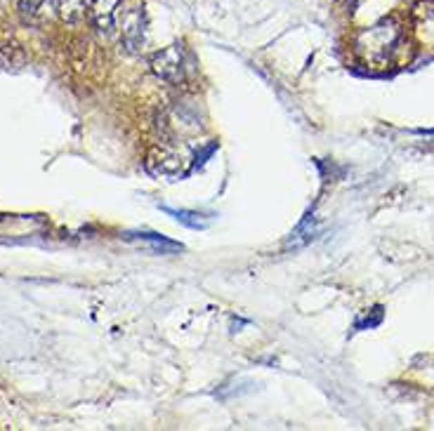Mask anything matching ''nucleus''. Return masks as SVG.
<instances>
[{
  "label": "nucleus",
  "mask_w": 434,
  "mask_h": 431,
  "mask_svg": "<svg viewBox=\"0 0 434 431\" xmlns=\"http://www.w3.org/2000/svg\"><path fill=\"white\" fill-rule=\"evenodd\" d=\"M394 40H397V28L392 24H380V26H373V28H368V31L359 33L357 48H359V52H364L368 59L380 61V59H385L387 52L392 50Z\"/></svg>",
  "instance_id": "f257e3e1"
},
{
  "label": "nucleus",
  "mask_w": 434,
  "mask_h": 431,
  "mask_svg": "<svg viewBox=\"0 0 434 431\" xmlns=\"http://www.w3.org/2000/svg\"><path fill=\"white\" fill-rule=\"evenodd\" d=\"M185 48L180 43L168 45L161 52L151 57V71L165 83H182L185 80Z\"/></svg>",
  "instance_id": "f03ea898"
},
{
  "label": "nucleus",
  "mask_w": 434,
  "mask_h": 431,
  "mask_svg": "<svg viewBox=\"0 0 434 431\" xmlns=\"http://www.w3.org/2000/svg\"><path fill=\"white\" fill-rule=\"evenodd\" d=\"M121 5L123 0H90L88 10H90V19L97 26L100 33H111L116 28L118 15H121Z\"/></svg>",
  "instance_id": "7ed1b4c3"
},
{
  "label": "nucleus",
  "mask_w": 434,
  "mask_h": 431,
  "mask_svg": "<svg viewBox=\"0 0 434 431\" xmlns=\"http://www.w3.org/2000/svg\"><path fill=\"white\" fill-rule=\"evenodd\" d=\"M121 40L130 52H137V50L144 45V12H142L140 8H130L128 12L123 15Z\"/></svg>",
  "instance_id": "20e7f679"
},
{
  "label": "nucleus",
  "mask_w": 434,
  "mask_h": 431,
  "mask_svg": "<svg viewBox=\"0 0 434 431\" xmlns=\"http://www.w3.org/2000/svg\"><path fill=\"white\" fill-rule=\"evenodd\" d=\"M128 236H133V238L142 240V243L151 245V248L156 250V252H161V255H165V252H180L182 250L180 243H175V240L165 238V236H158V233L144 231V233H128Z\"/></svg>",
  "instance_id": "39448f33"
},
{
  "label": "nucleus",
  "mask_w": 434,
  "mask_h": 431,
  "mask_svg": "<svg viewBox=\"0 0 434 431\" xmlns=\"http://www.w3.org/2000/svg\"><path fill=\"white\" fill-rule=\"evenodd\" d=\"M53 3L55 10H59V15L68 21L78 19L88 10V0H53Z\"/></svg>",
  "instance_id": "423d86ee"
},
{
  "label": "nucleus",
  "mask_w": 434,
  "mask_h": 431,
  "mask_svg": "<svg viewBox=\"0 0 434 431\" xmlns=\"http://www.w3.org/2000/svg\"><path fill=\"white\" fill-rule=\"evenodd\" d=\"M168 215H173L177 222L187 224L189 229H203L205 227V220H201L203 215H198V212H189V210H175V208H163Z\"/></svg>",
  "instance_id": "0eeeda50"
},
{
  "label": "nucleus",
  "mask_w": 434,
  "mask_h": 431,
  "mask_svg": "<svg viewBox=\"0 0 434 431\" xmlns=\"http://www.w3.org/2000/svg\"><path fill=\"white\" fill-rule=\"evenodd\" d=\"M19 3V10L24 15H31V17H41L45 12V8L48 5H53L55 8V3L53 0H17Z\"/></svg>",
  "instance_id": "6e6552de"
}]
</instances>
